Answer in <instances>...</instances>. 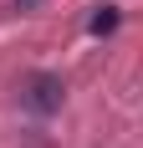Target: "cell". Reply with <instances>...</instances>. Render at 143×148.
<instances>
[{"mask_svg": "<svg viewBox=\"0 0 143 148\" xmlns=\"http://www.w3.org/2000/svg\"><path fill=\"white\" fill-rule=\"evenodd\" d=\"M87 31H92V36H113L118 31V5H97L92 21H87Z\"/></svg>", "mask_w": 143, "mask_h": 148, "instance_id": "7a4b0ae2", "label": "cell"}, {"mask_svg": "<svg viewBox=\"0 0 143 148\" xmlns=\"http://www.w3.org/2000/svg\"><path fill=\"white\" fill-rule=\"evenodd\" d=\"M36 5H41V0H15V10H36Z\"/></svg>", "mask_w": 143, "mask_h": 148, "instance_id": "3957f363", "label": "cell"}, {"mask_svg": "<svg viewBox=\"0 0 143 148\" xmlns=\"http://www.w3.org/2000/svg\"><path fill=\"white\" fill-rule=\"evenodd\" d=\"M61 102H67V87H61L56 72H31L26 82H21V107H26V112H36V118L61 112Z\"/></svg>", "mask_w": 143, "mask_h": 148, "instance_id": "6da1fadb", "label": "cell"}]
</instances>
